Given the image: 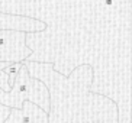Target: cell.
Returning a JSON list of instances; mask_svg holds the SVG:
<instances>
[{"label": "cell", "mask_w": 132, "mask_h": 123, "mask_svg": "<svg viewBox=\"0 0 132 123\" xmlns=\"http://www.w3.org/2000/svg\"><path fill=\"white\" fill-rule=\"evenodd\" d=\"M32 77L50 90V123H118V106L106 96L90 91L93 69L87 64L76 67L68 75L52 68L51 62L23 61Z\"/></svg>", "instance_id": "obj_1"}, {"label": "cell", "mask_w": 132, "mask_h": 123, "mask_svg": "<svg viewBox=\"0 0 132 123\" xmlns=\"http://www.w3.org/2000/svg\"><path fill=\"white\" fill-rule=\"evenodd\" d=\"M26 100L35 103L47 113L50 112L51 99L48 87L39 78L32 77L26 65L22 62V67L16 74L12 89L9 91L0 90V104L7 106L10 109H20L23 101Z\"/></svg>", "instance_id": "obj_2"}, {"label": "cell", "mask_w": 132, "mask_h": 123, "mask_svg": "<svg viewBox=\"0 0 132 123\" xmlns=\"http://www.w3.org/2000/svg\"><path fill=\"white\" fill-rule=\"evenodd\" d=\"M26 33L22 31H0V62H23L32 54L26 45Z\"/></svg>", "instance_id": "obj_3"}, {"label": "cell", "mask_w": 132, "mask_h": 123, "mask_svg": "<svg viewBox=\"0 0 132 123\" xmlns=\"http://www.w3.org/2000/svg\"><path fill=\"white\" fill-rule=\"evenodd\" d=\"M47 23L42 19H35L26 15H18V13H6L0 12V31L2 29H13V31L22 32H42L45 31Z\"/></svg>", "instance_id": "obj_4"}, {"label": "cell", "mask_w": 132, "mask_h": 123, "mask_svg": "<svg viewBox=\"0 0 132 123\" xmlns=\"http://www.w3.org/2000/svg\"><path fill=\"white\" fill-rule=\"evenodd\" d=\"M3 123H50L48 113L32 101H23L20 109H10Z\"/></svg>", "instance_id": "obj_5"}, {"label": "cell", "mask_w": 132, "mask_h": 123, "mask_svg": "<svg viewBox=\"0 0 132 123\" xmlns=\"http://www.w3.org/2000/svg\"><path fill=\"white\" fill-rule=\"evenodd\" d=\"M7 64L9 62H0V90H3V91H9V90H10V85H9V83H7V75H6V73L3 71V68L7 65ZM9 112H10V107L0 104V123L4 122V119L7 117Z\"/></svg>", "instance_id": "obj_6"}]
</instances>
